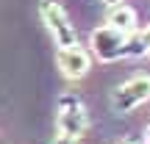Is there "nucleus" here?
I'll use <instances>...</instances> for the list:
<instances>
[{"label": "nucleus", "mask_w": 150, "mask_h": 144, "mask_svg": "<svg viewBox=\"0 0 150 144\" xmlns=\"http://www.w3.org/2000/svg\"><path fill=\"white\" fill-rule=\"evenodd\" d=\"M56 130L59 136H70L78 139L89 130V111H86V103L81 100V94L75 91H64L56 103Z\"/></svg>", "instance_id": "nucleus-1"}, {"label": "nucleus", "mask_w": 150, "mask_h": 144, "mask_svg": "<svg viewBox=\"0 0 150 144\" xmlns=\"http://www.w3.org/2000/svg\"><path fill=\"white\" fill-rule=\"evenodd\" d=\"M39 17H42V25L50 31L56 47H75L78 44V31H75L67 8L59 0H39Z\"/></svg>", "instance_id": "nucleus-2"}, {"label": "nucleus", "mask_w": 150, "mask_h": 144, "mask_svg": "<svg viewBox=\"0 0 150 144\" xmlns=\"http://www.w3.org/2000/svg\"><path fill=\"white\" fill-rule=\"evenodd\" d=\"M150 100V75H134L111 91V111L125 117Z\"/></svg>", "instance_id": "nucleus-3"}, {"label": "nucleus", "mask_w": 150, "mask_h": 144, "mask_svg": "<svg viewBox=\"0 0 150 144\" xmlns=\"http://www.w3.org/2000/svg\"><path fill=\"white\" fill-rule=\"evenodd\" d=\"M89 47H92V55L103 64H111V61H120L125 58V50H128V36L108 25H100L92 31L89 36Z\"/></svg>", "instance_id": "nucleus-4"}, {"label": "nucleus", "mask_w": 150, "mask_h": 144, "mask_svg": "<svg viewBox=\"0 0 150 144\" xmlns=\"http://www.w3.org/2000/svg\"><path fill=\"white\" fill-rule=\"evenodd\" d=\"M56 64H59V70H61V75H64L67 80H81L92 70V53L86 47H81V44H75V47H61L59 53H56Z\"/></svg>", "instance_id": "nucleus-5"}, {"label": "nucleus", "mask_w": 150, "mask_h": 144, "mask_svg": "<svg viewBox=\"0 0 150 144\" xmlns=\"http://www.w3.org/2000/svg\"><path fill=\"white\" fill-rule=\"evenodd\" d=\"M106 25L120 31V33H125V36H134V33H139V17H136V11L128 3H117V6L108 8Z\"/></svg>", "instance_id": "nucleus-6"}, {"label": "nucleus", "mask_w": 150, "mask_h": 144, "mask_svg": "<svg viewBox=\"0 0 150 144\" xmlns=\"http://www.w3.org/2000/svg\"><path fill=\"white\" fill-rule=\"evenodd\" d=\"M53 144H81L78 139H70V136H56Z\"/></svg>", "instance_id": "nucleus-7"}, {"label": "nucleus", "mask_w": 150, "mask_h": 144, "mask_svg": "<svg viewBox=\"0 0 150 144\" xmlns=\"http://www.w3.org/2000/svg\"><path fill=\"white\" fill-rule=\"evenodd\" d=\"M142 39H145V47H147V55H150V25L142 28Z\"/></svg>", "instance_id": "nucleus-8"}, {"label": "nucleus", "mask_w": 150, "mask_h": 144, "mask_svg": "<svg viewBox=\"0 0 150 144\" xmlns=\"http://www.w3.org/2000/svg\"><path fill=\"white\" fill-rule=\"evenodd\" d=\"M103 3H106L108 8H111V6H117V3H125V0H103Z\"/></svg>", "instance_id": "nucleus-9"}, {"label": "nucleus", "mask_w": 150, "mask_h": 144, "mask_svg": "<svg viewBox=\"0 0 150 144\" xmlns=\"http://www.w3.org/2000/svg\"><path fill=\"white\" fill-rule=\"evenodd\" d=\"M145 144H150V122H147V128H145Z\"/></svg>", "instance_id": "nucleus-10"}, {"label": "nucleus", "mask_w": 150, "mask_h": 144, "mask_svg": "<svg viewBox=\"0 0 150 144\" xmlns=\"http://www.w3.org/2000/svg\"><path fill=\"white\" fill-rule=\"evenodd\" d=\"M120 144H134V141H120Z\"/></svg>", "instance_id": "nucleus-11"}, {"label": "nucleus", "mask_w": 150, "mask_h": 144, "mask_svg": "<svg viewBox=\"0 0 150 144\" xmlns=\"http://www.w3.org/2000/svg\"><path fill=\"white\" fill-rule=\"evenodd\" d=\"M0 144H3V139H0Z\"/></svg>", "instance_id": "nucleus-12"}]
</instances>
